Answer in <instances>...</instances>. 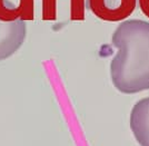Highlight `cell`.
<instances>
[{"label": "cell", "mask_w": 149, "mask_h": 146, "mask_svg": "<svg viewBox=\"0 0 149 146\" xmlns=\"http://www.w3.org/2000/svg\"><path fill=\"white\" fill-rule=\"evenodd\" d=\"M118 49L110 63V78L118 92L132 95L149 89V21L120 22L111 37Z\"/></svg>", "instance_id": "6da1fadb"}, {"label": "cell", "mask_w": 149, "mask_h": 146, "mask_svg": "<svg viewBox=\"0 0 149 146\" xmlns=\"http://www.w3.org/2000/svg\"><path fill=\"white\" fill-rule=\"evenodd\" d=\"M139 0H86V8L104 21L119 22L136 10Z\"/></svg>", "instance_id": "7a4b0ae2"}, {"label": "cell", "mask_w": 149, "mask_h": 146, "mask_svg": "<svg viewBox=\"0 0 149 146\" xmlns=\"http://www.w3.org/2000/svg\"><path fill=\"white\" fill-rule=\"evenodd\" d=\"M27 24L24 20L5 22L0 20V61L11 57L24 45Z\"/></svg>", "instance_id": "3957f363"}, {"label": "cell", "mask_w": 149, "mask_h": 146, "mask_svg": "<svg viewBox=\"0 0 149 146\" xmlns=\"http://www.w3.org/2000/svg\"><path fill=\"white\" fill-rule=\"evenodd\" d=\"M129 126L137 143L140 146H149V97L141 98L132 106Z\"/></svg>", "instance_id": "277c9868"}, {"label": "cell", "mask_w": 149, "mask_h": 146, "mask_svg": "<svg viewBox=\"0 0 149 146\" xmlns=\"http://www.w3.org/2000/svg\"><path fill=\"white\" fill-rule=\"evenodd\" d=\"M35 0H0V20L11 22L33 20Z\"/></svg>", "instance_id": "5b68a950"}]
</instances>
